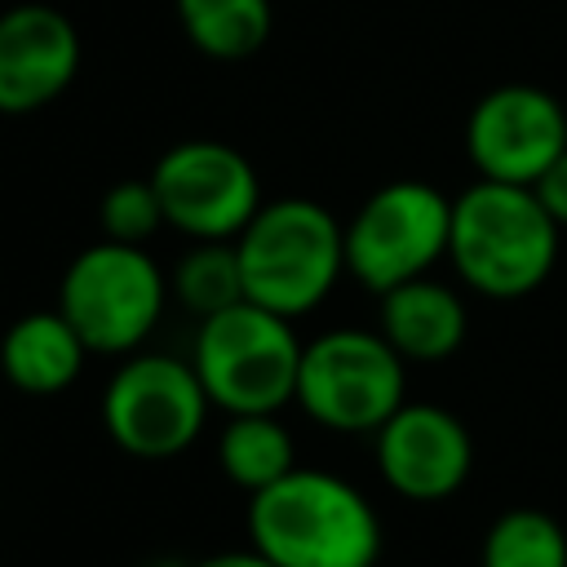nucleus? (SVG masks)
Masks as SVG:
<instances>
[{
  "label": "nucleus",
  "instance_id": "8",
  "mask_svg": "<svg viewBox=\"0 0 567 567\" xmlns=\"http://www.w3.org/2000/svg\"><path fill=\"white\" fill-rule=\"evenodd\" d=\"M208 390L195 363L173 354H133L102 390V425L111 443L142 461L186 452L208 421Z\"/></svg>",
  "mask_w": 567,
  "mask_h": 567
},
{
  "label": "nucleus",
  "instance_id": "21",
  "mask_svg": "<svg viewBox=\"0 0 567 567\" xmlns=\"http://www.w3.org/2000/svg\"><path fill=\"white\" fill-rule=\"evenodd\" d=\"M190 567H279V563H270L266 554H257V549L248 545V549H226V554H208V558H199V563H190Z\"/></svg>",
  "mask_w": 567,
  "mask_h": 567
},
{
  "label": "nucleus",
  "instance_id": "17",
  "mask_svg": "<svg viewBox=\"0 0 567 567\" xmlns=\"http://www.w3.org/2000/svg\"><path fill=\"white\" fill-rule=\"evenodd\" d=\"M168 288L199 319L248 301L244 297V270H239L235 239H195V248L177 257Z\"/></svg>",
  "mask_w": 567,
  "mask_h": 567
},
{
  "label": "nucleus",
  "instance_id": "12",
  "mask_svg": "<svg viewBox=\"0 0 567 567\" xmlns=\"http://www.w3.org/2000/svg\"><path fill=\"white\" fill-rule=\"evenodd\" d=\"M80 71V31L53 4H13L0 13V111L27 115L71 89Z\"/></svg>",
  "mask_w": 567,
  "mask_h": 567
},
{
  "label": "nucleus",
  "instance_id": "6",
  "mask_svg": "<svg viewBox=\"0 0 567 567\" xmlns=\"http://www.w3.org/2000/svg\"><path fill=\"white\" fill-rule=\"evenodd\" d=\"M403 354L368 328H332L301 346L297 399L310 421L341 434H377L408 399Z\"/></svg>",
  "mask_w": 567,
  "mask_h": 567
},
{
  "label": "nucleus",
  "instance_id": "20",
  "mask_svg": "<svg viewBox=\"0 0 567 567\" xmlns=\"http://www.w3.org/2000/svg\"><path fill=\"white\" fill-rule=\"evenodd\" d=\"M532 190L540 195V204L549 208V217L567 230V151H563V155L540 173V182H536Z\"/></svg>",
  "mask_w": 567,
  "mask_h": 567
},
{
  "label": "nucleus",
  "instance_id": "7",
  "mask_svg": "<svg viewBox=\"0 0 567 567\" xmlns=\"http://www.w3.org/2000/svg\"><path fill=\"white\" fill-rule=\"evenodd\" d=\"M341 239L346 270L363 288L385 292L416 275H430V266L447 257L452 199L416 177L385 182L354 208V217L341 226Z\"/></svg>",
  "mask_w": 567,
  "mask_h": 567
},
{
  "label": "nucleus",
  "instance_id": "3",
  "mask_svg": "<svg viewBox=\"0 0 567 567\" xmlns=\"http://www.w3.org/2000/svg\"><path fill=\"white\" fill-rule=\"evenodd\" d=\"M244 297L284 319L310 315L346 270L341 221L301 195L266 199L252 221L235 235Z\"/></svg>",
  "mask_w": 567,
  "mask_h": 567
},
{
  "label": "nucleus",
  "instance_id": "2",
  "mask_svg": "<svg viewBox=\"0 0 567 567\" xmlns=\"http://www.w3.org/2000/svg\"><path fill=\"white\" fill-rule=\"evenodd\" d=\"M558 230L532 186L478 177L452 199L447 257L474 292L509 301L549 279Z\"/></svg>",
  "mask_w": 567,
  "mask_h": 567
},
{
  "label": "nucleus",
  "instance_id": "15",
  "mask_svg": "<svg viewBox=\"0 0 567 567\" xmlns=\"http://www.w3.org/2000/svg\"><path fill=\"white\" fill-rule=\"evenodd\" d=\"M217 465L235 487H244L252 496L297 470L292 434L284 430V421L275 412H230V421L217 439Z\"/></svg>",
  "mask_w": 567,
  "mask_h": 567
},
{
  "label": "nucleus",
  "instance_id": "4",
  "mask_svg": "<svg viewBox=\"0 0 567 567\" xmlns=\"http://www.w3.org/2000/svg\"><path fill=\"white\" fill-rule=\"evenodd\" d=\"M190 363H195L213 408L279 412L284 403L297 399L301 341L292 332V319H284L266 306L239 301L230 310L199 319Z\"/></svg>",
  "mask_w": 567,
  "mask_h": 567
},
{
  "label": "nucleus",
  "instance_id": "16",
  "mask_svg": "<svg viewBox=\"0 0 567 567\" xmlns=\"http://www.w3.org/2000/svg\"><path fill=\"white\" fill-rule=\"evenodd\" d=\"M186 40L213 62H244L270 35V0H173Z\"/></svg>",
  "mask_w": 567,
  "mask_h": 567
},
{
  "label": "nucleus",
  "instance_id": "19",
  "mask_svg": "<svg viewBox=\"0 0 567 567\" xmlns=\"http://www.w3.org/2000/svg\"><path fill=\"white\" fill-rule=\"evenodd\" d=\"M97 221H102V239L137 244V248H146V239L159 226H168L151 177H124V182L106 186V195L97 204Z\"/></svg>",
  "mask_w": 567,
  "mask_h": 567
},
{
  "label": "nucleus",
  "instance_id": "10",
  "mask_svg": "<svg viewBox=\"0 0 567 567\" xmlns=\"http://www.w3.org/2000/svg\"><path fill=\"white\" fill-rule=\"evenodd\" d=\"M567 151V111L536 84H501L483 93L465 120V155L478 177L536 186Z\"/></svg>",
  "mask_w": 567,
  "mask_h": 567
},
{
  "label": "nucleus",
  "instance_id": "11",
  "mask_svg": "<svg viewBox=\"0 0 567 567\" xmlns=\"http://www.w3.org/2000/svg\"><path fill=\"white\" fill-rule=\"evenodd\" d=\"M470 434L439 403H403L377 430V470L408 501H443L470 478Z\"/></svg>",
  "mask_w": 567,
  "mask_h": 567
},
{
  "label": "nucleus",
  "instance_id": "18",
  "mask_svg": "<svg viewBox=\"0 0 567 567\" xmlns=\"http://www.w3.org/2000/svg\"><path fill=\"white\" fill-rule=\"evenodd\" d=\"M478 558L483 567H567V532L545 509L518 505L492 518Z\"/></svg>",
  "mask_w": 567,
  "mask_h": 567
},
{
  "label": "nucleus",
  "instance_id": "5",
  "mask_svg": "<svg viewBox=\"0 0 567 567\" xmlns=\"http://www.w3.org/2000/svg\"><path fill=\"white\" fill-rule=\"evenodd\" d=\"M168 284L146 248L97 239L71 257L58 284V310L89 354H128L159 323Z\"/></svg>",
  "mask_w": 567,
  "mask_h": 567
},
{
  "label": "nucleus",
  "instance_id": "14",
  "mask_svg": "<svg viewBox=\"0 0 567 567\" xmlns=\"http://www.w3.org/2000/svg\"><path fill=\"white\" fill-rule=\"evenodd\" d=\"M89 346L62 310H31L0 337V372L22 394H58L84 372Z\"/></svg>",
  "mask_w": 567,
  "mask_h": 567
},
{
  "label": "nucleus",
  "instance_id": "13",
  "mask_svg": "<svg viewBox=\"0 0 567 567\" xmlns=\"http://www.w3.org/2000/svg\"><path fill=\"white\" fill-rule=\"evenodd\" d=\"M377 332L403 359L434 363V359H447L465 341V306L447 284L416 275V279L381 292V328Z\"/></svg>",
  "mask_w": 567,
  "mask_h": 567
},
{
  "label": "nucleus",
  "instance_id": "22",
  "mask_svg": "<svg viewBox=\"0 0 567 567\" xmlns=\"http://www.w3.org/2000/svg\"><path fill=\"white\" fill-rule=\"evenodd\" d=\"M151 567H190V563H177V558H164V563H151Z\"/></svg>",
  "mask_w": 567,
  "mask_h": 567
},
{
  "label": "nucleus",
  "instance_id": "1",
  "mask_svg": "<svg viewBox=\"0 0 567 567\" xmlns=\"http://www.w3.org/2000/svg\"><path fill=\"white\" fill-rule=\"evenodd\" d=\"M248 540L279 567H372L381 518L354 483L297 465L248 496Z\"/></svg>",
  "mask_w": 567,
  "mask_h": 567
},
{
  "label": "nucleus",
  "instance_id": "9",
  "mask_svg": "<svg viewBox=\"0 0 567 567\" xmlns=\"http://www.w3.org/2000/svg\"><path fill=\"white\" fill-rule=\"evenodd\" d=\"M151 186L164 221L190 239H235L266 204L248 155L213 137L168 146L151 168Z\"/></svg>",
  "mask_w": 567,
  "mask_h": 567
}]
</instances>
